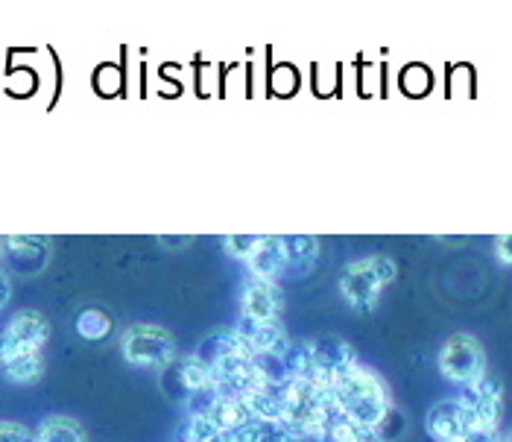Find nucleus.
Here are the masks:
<instances>
[{
	"mask_svg": "<svg viewBox=\"0 0 512 442\" xmlns=\"http://www.w3.org/2000/svg\"><path fill=\"white\" fill-rule=\"evenodd\" d=\"M220 434V428L208 416H188L182 428V442H211Z\"/></svg>",
	"mask_w": 512,
	"mask_h": 442,
	"instance_id": "24",
	"label": "nucleus"
},
{
	"mask_svg": "<svg viewBox=\"0 0 512 442\" xmlns=\"http://www.w3.org/2000/svg\"><path fill=\"white\" fill-rule=\"evenodd\" d=\"M235 334L252 355H284L290 349V340H287V331H284L281 320L240 317Z\"/></svg>",
	"mask_w": 512,
	"mask_h": 442,
	"instance_id": "9",
	"label": "nucleus"
},
{
	"mask_svg": "<svg viewBox=\"0 0 512 442\" xmlns=\"http://www.w3.org/2000/svg\"><path fill=\"white\" fill-rule=\"evenodd\" d=\"M0 442H36V437L15 422H0Z\"/></svg>",
	"mask_w": 512,
	"mask_h": 442,
	"instance_id": "29",
	"label": "nucleus"
},
{
	"mask_svg": "<svg viewBox=\"0 0 512 442\" xmlns=\"http://www.w3.org/2000/svg\"><path fill=\"white\" fill-rule=\"evenodd\" d=\"M439 372L454 381L469 387L474 381H480L486 375V355L483 346L474 340L472 334H454L445 340L442 352H439Z\"/></svg>",
	"mask_w": 512,
	"mask_h": 442,
	"instance_id": "5",
	"label": "nucleus"
},
{
	"mask_svg": "<svg viewBox=\"0 0 512 442\" xmlns=\"http://www.w3.org/2000/svg\"><path fill=\"white\" fill-rule=\"evenodd\" d=\"M50 337V325L39 311H21L0 331V363L24 355H41V346Z\"/></svg>",
	"mask_w": 512,
	"mask_h": 442,
	"instance_id": "6",
	"label": "nucleus"
},
{
	"mask_svg": "<svg viewBox=\"0 0 512 442\" xmlns=\"http://www.w3.org/2000/svg\"><path fill=\"white\" fill-rule=\"evenodd\" d=\"M120 352L132 366L161 369L176 358V343L158 325H132L120 337Z\"/></svg>",
	"mask_w": 512,
	"mask_h": 442,
	"instance_id": "4",
	"label": "nucleus"
},
{
	"mask_svg": "<svg viewBox=\"0 0 512 442\" xmlns=\"http://www.w3.org/2000/svg\"><path fill=\"white\" fill-rule=\"evenodd\" d=\"M281 246H284L287 270H296V273L311 270V264L319 255V241L311 235H287V238H281Z\"/></svg>",
	"mask_w": 512,
	"mask_h": 442,
	"instance_id": "17",
	"label": "nucleus"
},
{
	"mask_svg": "<svg viewBox=\"0 0 512 442\" xmlns=\"http://www.w3.org/2000/svg\"><path fill=\"white\" fill-rule=\"evenodd\" d=\"M240 317H252V320H278L284 311V293L276 282H252L243 287L240 296Z\"/></svg>",
	"mask_w": 512,
	"mask_h": 442,
	"instance_id": "11",
	"label": "nucleus"
},
{
	"mask_svg": "<svg viewBox=\"0 0 512 442\" xmlns=\"http://www.w3.org/2000/svg\"><path fill=\"white\" fill-rule=\"evenodd\" d=\"M211 442H237V440H235V434H226V431H220V434H217V437H214Z\"/></svg>",
	"mask_w": 512,
	"mask_h": 442,
	"instance_id": "34",
	"label": "nucleus"
},
{
	"mask_svg": "<svg viewBox=\"0 0 512 442\" xmlns=\"http://www.w3.org/2000/svg\"><path fill=\"white\" fill-rule=\"evenodd\" d=\"M161 243H167V246H188L191 238H161Z\"/></svg>",
	"mask_w": 512,
	"mask_h": 442,
	"instance_id": "33",
	"label": "nucleus"
},
{
	"mask_svg": "<svg viewBox=\"0 0 512 442\" xmlns=\"http://www.w3.org/2000/svg\"><path fill=\"white\" fill-rule=\"evenodd\" d=\"M258 442H299V434L284 419H270L258 422Z\"/></svg>",
	"mask_w": 512,
	"mask_h": 442,
	"instance_id": "25",
	"label": "nucleus"
},
{
	"mask_svg": "<svg viewBox=\"0 0 512 442\" xmlns=\"http://www.w3.org/2000/svg\"><path fill=\"white\" fill-rule=\"evenodd\" d=\"M36 442H85V431L77 419L68 416H50L44 419L39 428Z\"/></svg>",
	"mask_w": 512,
	"mask_h": 442,
	"instance_id": "19",
	"label": "nucleus"
},
{
	"mask_svg": "<svg viewBox=\"0 0 512 442\" xmlns=\"http://www.w3.org/2000/svg\"><path fill=\"white\" fill-rule=\"evenodd\" d=\"M0 255H3V238H0Z\"/></svg>",
	"mask_w": 512,
	"mask_h": 442,
	"instance_id": "35",
	"label": "nucleus"
},
{
	"mask_svg": "<svg viewBox=\"0 0 512 442\" xmlns=\"http://www.w3.org/2000/svg\"><path fill=\"white\" fill-rule=\"evenodd\" d=\"M179 381L185 387V393H199V390H211V369L199 361L197 355L179 361Z\"/></svg>",
	"mask_w": 512,
	"mask_h": 442,
	"instance_id": "22",
	"label": "nucleus"
},
{
	"mask_svg": "<svg viewBox=\"0 0 512 442\" xmlns=\"http://www.w3.org/2000/svg\"><path fill=\"white\" fill-rule=\"evenodd\" d=\"M77 331L79 337H85V340H103L112 331V317L97 311V308H88L77 317Z\"/></svg>",
	"mask_w": 512,
	"mask_h": 442,
	"instance_id": "23",
	"label": "nucleus"
},
{
	"mask_svg": "<svg viewBox=\"0 0 512 442\" xmlns=\"http://www.w3.org/2000/svg\"><path fill=\"white\" fill-rule=\"evenodd\" d=\"M0 369L6 375V381H12V384H36L44 372V361H41V355H24V358L0 363Z\"/></svg>",
	"mask_w": 512,
	"mask_h": 442,
	"instance_id": "21",
	"label": "nucleus"
},
{
	"mask_svg": "<svg viewBox=\"0 0 512 442\" xmlns=\"http://www.w3.org/2000/svg\"><path fill=\"white\" fill-rule=\"evenodd\" d=\"M258 241H261V235H229V238H223V249H226L232 258L249 261V255L255 252Z\"/></svg>",
	"mask_w": 512,
	"mask_h": 442,
	"instance_id": "27",
	"label": "nucleus"
},
{
	"mask_svg": "<svg viewBox=\"0 0 512 442\" xmlns=\"http://www.w3.org/2000/svg\"><path fill=\"white\" fill-rule=\"evenodd\" d=\"M395 282V264L387 255H366L340 276V293L355 311H372L387 284Z\"/></svg>",
	"mask_w": 512,
	"mask_h": 442,
	"instance_id": "3",
	"label": "nucleus"
},
{
	"mask_svg": "<svg viewBox=\"0 0 512 442\" xmlns=\"http://www.w3.org/2000/svg\"><path fill=\"white\" fill-rule=\"evenodd\" d=\"M287 270V258H284V246L281 238H264L255 246V252L249 255V273L258 282H276L278 276Z\"/></svg>",
	"mask_w": 512,
	"mask_h": 442,
	"instance_id": "13",
	"label": "nucleus"
},
{
	"mask_svg": "<svg viewBox=\"0 0 512 442\" xmlns=\"http://www.w3.org/2000/svg\"><path fill=\"white\" fill-rule=\"evenodd\" d=\"M457 402L466 407V413L472 416V425L477 428H489V431H498L501 425V416H504V387L498 378H492L489 372L469 384L463 390V396Z\"/></svg>",
	"mask_w": 512,
	"mask_h": 442,
	"instance_id": "7",
	"label": "nucleus"
},
{
	"mask_svg": "<svg viewBox=\"0 0 512 442\" xmlns=\"http://www.w3.org/2000/svg\"><path fill=\"white\" fill-rule=\"evenodd\" d=\"M3 249L9 252V261L18 273H39L47 264L50 241L39 235H12L3 238Z\"/></svg>",
	"mask_w": 512,
	"mask_h": 442,
	"instance_id": "12",
	"label": "nucleus"
},
{
	"mask_svg": "<svg viewBox=\"0 0 512 442\" xmlns=\"http://www.w3.org/2000/svg\"><path fill=\"white\" fill-rule=\"evenodd\" d=\"M9 293H12V287H9V279L6 276H0V308L9 302Z\"/></svg>",
	"mask_w": 512,
	"mask_h": 442,
	"instance_id": "32",
	"label": "nucleus"
},
{
	"mask_svg": "<svg viewBox=\"0 0 512 442\" xmlns=\"http://www.w3.org/2000/svg\"><path fill=\"white\" fill-rule=\"evenodd\" d=\"M460 442H501V437H498V431H489V428H477V425H472V428L466 431V437Z\"/></svg>",
	"mask_w": 512,
	"mask_h": 442,
	"instance_id": "30",
	"label": "nucleus"
},
{
	"mask_svg": "<svg viewBox=\"0 0 512 442\" xmlns=\"http://www.w3.org/2000/svg\"><path fill=\"white\" fill-rule=\"evenodd\" d=\"M252 375H255V387H276L284 390L290 384L284 355H252Z\"/></svg>",
	"mask_w": 512,
	"mask_h": 442,
	"instance_id": "18",
	"label": "nucleus"
},
{
	"mask_svg": "<svg viewBox=\"0 0 512 442\" xmlns=\"http://www.w3.org/2000/svg\"><path fill=\"white\" fill-rule=\"evenodd\" d=\"M311 349H314V363H316V378L314 384L331 390L334 381L349 369L355 366V349L340 340V337H319V340H311Z\"/></svg>",
	"mask_w": 512,
	"mask_h": 442,
	"instance_id": "8",
	"label": "nucleus"
},
{
	"mask_svg": "<svg viewBox=\"0 0 512 442\" xmlns=\"http://www.w3.org/2000/svg\"><path fill=\"white\" fill-rule=\"evenodd\" d=\"M208 419L220 431H226V434H235L240 428H246L249 422H255L252 413H249V407L243 404V399H217V404L208 413Z\"/></svg>",
	"mask_w": 512,
	"mask_h": 442,
	"instance_id": "16",
	"label": "nucleus"
},
{
	"mask_svg": "<svg viewBox=\"0 0 512 442\" xmlns=\"http://www.w3.org/2000/svg\"><path fill=\"white\" fill-rule=\"evenodd\" d=\"M214 404H217V393H214V390L188 393V413H191V416H208Z\"/></svg>",
	"mask_w": 512,
	"mask_h": 442,
	"instance_id": "28",
	"label": "nucleus"
},
{
	"mask_svg": "<svg viewBox=\"0 0 512 442\" xmlns=\"http://www.w3.org/2000/svg\"><path fill=\"white\" fill-rule=\"evenodd\" d=\"M243 404L249 407L255 422H270V419H284V396L276 387H252Z\"/></svg>",
	"mask_w": 512,
	"mask_h": 442,
	"instance_id": "15",
	"label": "nucleus"
},
{
	"mask_svg": "<svg viewBox=\"0 0 512 442\" xmlns=\"http://www.w3.org/2000/svg\"><path fill=\"white\" fill-rule=\"evenodd\" d=\"M495 255H498L501 264L512 267V235H504V238L495 241Z\"/></svg>",
	"mask_w": 512,
	"mask_h": 442,
	"instance_id": "31",
	"label": "nucleus"
},
{
	"mask_svg": "<svg viewBox=\"0 0 512 442\" xmlns=\"http://www.w3.org/2000/svg\"><path fill=\"white\" fill-rule=\"evenodd\" d=\"M284 422L299 434V440H319L325 434L328 419L337 413L331 390L311 381H290L284 390Z\"/></svg>",
	"mask_w": 512,
	"mask_h": 442,
	"instance_id": "2",
	"label": "nucleus"
},
{
	"mask_svg": "<svg viewBox=\"0 0 512 442\" xmlns=\"http://www.w3.org/2000/svg\"><path fill=\"white\" fill-rule=\"evenodd\" d=\"M322 442H378L372 437V431L355 425L352 419H346L340 410L328 419L325 425V434H322Z\"/></svg>",
	"mask_w": 512,
	"mask_h": 442,
	"instance_id": "20",
	"label": "nucleus"
},
{
	"mask_svg": "<svg viewBox=\"0 0 512 442\" xmlns=\"http://www.w3.org/2000/svg\"><path fill=\"white\" fill-rule=\"evenodd\" d=\"M240 352H249V349L237 340L235 331H214V334H208V337L199 343L197 358L211 369L214 363L226 361V358L240 355Z\"/></svg>",
	"mask_w": 512,
	"mask_h": 442,
	"instance_id": "14",
	"label": "nucleus"
},
{
	"mask_svg": "<svg viewBox=\"0 0 512 442\" xmlns=\"http://www.w3.org/2000/svg\"><path fill=\"white\" fill-rule=\"evenodd\" d=\"M404 428H407V422H404V413L401 410H395V407H390L387 410V416L378 422V428L372 431V437L378 442H393L395 437H401L404 434Z\"/></svg>",
	"mask_w": 512,
	"mask_h": 442,
	"instance_id": "26",
	"label": "nucleus"
},
{
	"mask_svg": "<svg viewBox=\"0 0 512 442\" xmlns=\"http://www.w3.org/2000/svg\"><path fill=\"white\" fill-rule=\"evenodd\" d=\"M331 396H334V407L352 419L355 425L366 428V431H375L378 422L387 416V410L393 407L390 402V393L384 387V381L366 369V366H349L331 387Z\"/></svg>",
	"mask_w": 512,
	"mask_h": 442,
	"instance_id": "1",
	"label": "nucleus"
},
{
	"mask_svg": "<svg viewBox=\"0 0 512 442\" xmlns=\"http://www.w3.org/2000/svg\"><path fill=\"white\" fill-rule=\"evenodd\" d=\"M425 425L436 442H460L472 428V416L457 399H448V402H439L428 410Z\"/></svg>",
	"mask_w": 512,
	"mask_h": 442,
	"instance_id": "10",
	"label": "nucleus"
}]
</instances>
